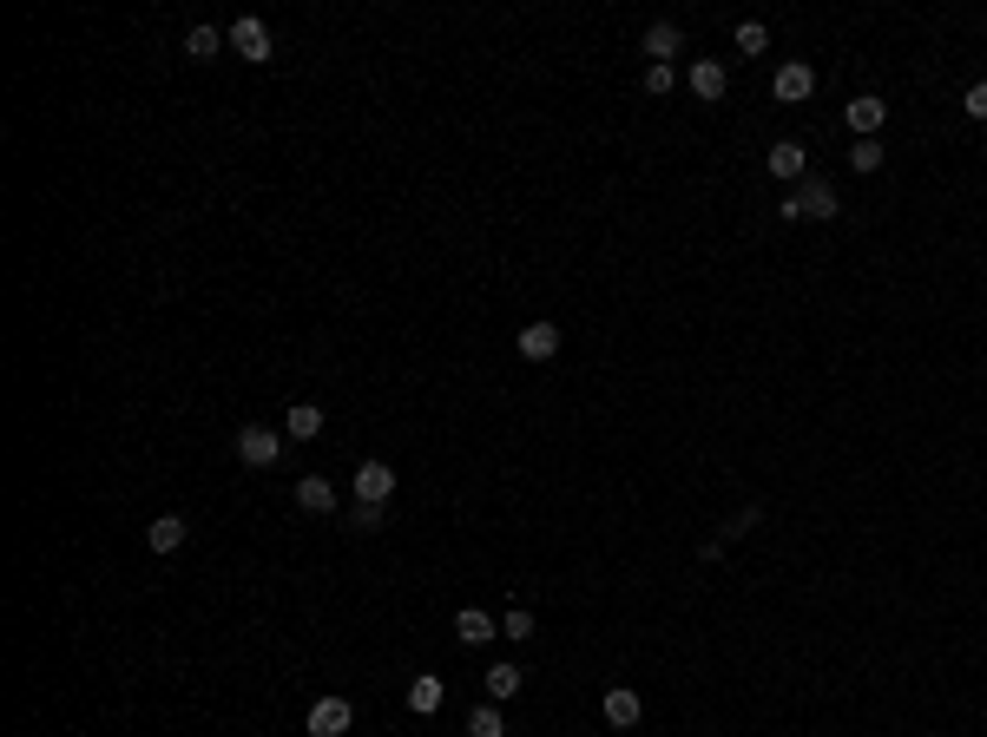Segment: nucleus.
<instances>
[{"label": "nucleus", "mask_w": 987, "mask_h": 737, "mask_svg": "<svg viewBox=\"0 0 987 737\" xmlns=\"http://www.w3.org/2000/svg\"><path fill=\"white\" fill-rule=\"evenodd\" d=\"M961 112H968V119H987V79H981V86H968V99H961Z\"/></svg>", "instance_id": "obj_24"}, {"label": "nucleus", "mask_w": 987, "mask_h": 737, "mask_svg": "<svg viewBox=\"0 0 987 737\" xmlns=\"http://www.w3.org/2000/svg\"><path fill=\"white\" fill-rule=\"evenodd\" d=\"M520 356H527V362L560 356V323H527V330H520Z\"/></svg>", "instance_id": "obj_8"}, {"label": "nucleus", "mask_w": 987, "mask_h": 737, "mask_svg": "<svg viewBox=\"0 0 987 737\" xmlns=\"http://www.w3.org/2000/svg\"><path fill=\"white\" fill-rule=\"evenodd\" d=\"M849 165H856V172H876V165H882V145H876V139H856Z\"/></svg>", "instance_id": "obj_23"}, {"label": "nucleus", "mask_w": 987, "mask_h": 737, "mask_svg": "<svg viewBox=\"0 0 987 737\" xmlns=\"http://www.w3.org/2000/svg\"><path fill=\"white\" fill-rule=\"evenodd\" d=\"M599 711H606V724H612V731H632L645 705H639V691H632V685H612L606 698H599Z\"/></svg>", "instance_id": "obj_7"}, {"label": "nucleus", "mask_w": 987, "mask_h": 737, "mask_svg": "<svg viewBox=\"0 0 987 737\" xmlns=\"http://www.w3.org/2000/svg\"><path fill=\"white\" fill-rule=\"evenodd\" d=\"M224 40H231V47L244 53V60H251V66H264V60H270V27H264V20H257V14L231 20V27H224Z\"/></svg>", "instance_id": "obj_2"}, {"label": "nucleus", "mask_w": 987, "mask_h": 737, "mask_svg": "<svg viewBox=\"0 0 987 737\" xmlns=\"http://www.w3.org/2000/svg\"><path fill=\"white\" fill-rule=\"evenodd\" d=\"M297 507L303 514H336V487H329L323 474H303L297 481Z\"/></svg>", "instance_id": "obj_13"}, {"label": "nucleus", "mask_w": 987, "mask_h": 737, "mask_svg": "<svg viewBox=\"0 0 987 737\" xmlns=\"http://www.w3.org/2000/svg\"><path fill=\"white\" fill-rule=\"evenodd\" d=\"M645 93H672V66H645Z\"/></svg>", "instance_id": "obj_25"}, {"label": "nucleus", "mask_w": 987, "mask_h": 737, "mask_svg": "<svg viewBox=\"0 0 987 737\" xmlns=\"http://www.w3.org/2000/svg\"><path fill=\"white\" fill-rule=\"evenodd\" d=\"M185 534H191L185 514H158L152 527H145V547H152V553H178V547H185Z\"/></svg>", "instance_id": "obj_9"}, {"label": "nucleus", "mask_w": 987, "mask_h": 737, "mask_svg": "<svg viewBox=\"0 0 987 737\" xmlns=\"http://www.w3.org/2000/svg\"><path fill=\"white\" fill-rule=\"evenodd\" d=\"M777 218H836V191L823 178H803L784 204H777Z\"/></svg>", "instance_id": "obj_1"}, {"label": "nucleus", "mask_w": 987, "mask_h": 737, "mask_svg": "<svg viewBox=\"0 0 987 737\" xmlns=\"http://www.w3.org/2000/svg\"><path fill=\"white\" fill-rule=\"evenodd\" d=\"M691 93H698V99H724V66L718 60H698V66H691Z\"/></svg>", "instance_id": "obj_18"}, {"label": "nucleus", "mask_w": 987, "mask_h": 737, "mask_svg": "<svg viewBox=\"0 0 987 737\" xmlns=\"http://www.w3.org/2000/svg\"><path fill=\"white\" fill-rule=\"evenodd\" d=\"M408 711H415V718H435L441 711V678L435 672H422L415 685H408Z\"/></svg>", "instance_id": "obj_16"}, {"label": "nucleus", "mask_w": 987, "mask_h": 737, "mask_svg": "<svg viewBox=\"0 0 987 737\" xmlns=\"http://www.w3.org/2000/svg\"><path fill=\"white\" fill-rule=\"evenodd\" d=\"M283 435H290V441H316V435H323V408H316V402H297L290 415H283Z\"/></svg>", "instance_id": "obj_14"}, {"label": "nucleus", "mask_w": 987, "mask_h": 737, "mask_svg": "<svg viewBox=\"0 0 987 737\" xmlns=\"http://www.w3.org/2000/svg\"><path fill=\"white\" fill-rule=\"evenodd\" d=\"M770 178H784V185H803L810 178V152L797 139H777L770 145Z\"/></svg>", "instance_id": "obj_6"}, {"label": "nucleus", "mask_w": 987, "mask_h": 737, "mask_svg": "<svg viewBox=\"0 0 987 737\" xmlns=\"http://www.w3.org/2000/svg\"><path fill=\"white\" fill-rule=\"evenodd\" d=\"M455 639H461V645H487V639H501V626H494L481 606H461V612H455Z\"/></svg>", "instance_id": "obj_11"}, {"label": "nucleus", "mask_w": 987, "mask_h": 737, "mask_svg": "<svg viewBox=\"0 0 987 737\" xmlns=\"http://www.w3.org/2000/svg\"><path fill=\"white\" fill-rule=\"evenodd\" d=\"M218 47H224L218 27H191L185 33V53H191V60H218Z\"/></svg>", "instance_id": "obj_19"}, {"label": "nucleus", "mask_w": 987, "mask_h": 737, "mask_svg": "<svg viewBox=\"0 0 987 737\" xmlns=\"http://www.w3.org/2000/svg\"><path fill=\"white\" fill-rule=\"evenodd\" d=\"M685 47V40H678V27L672 20H658V27H645V53H652V66H672V53Z\"/></svg>", "instance_id": "obj_15"}, {"label": "nucleus", "mask_w": 987, "mask_h": 737, "mask_svg": "<svg viewBox=\"0 0 987 737\" xmlns=\"http://www.w3.org/2000/svg\"><path fill=\"white\" fill-rule=\"evenodd\" d=\"M520 685H527V678H520V665H487V705H507Z\"/></svg>", "instance_id": "obj_17"}, {"label": "nucleus", "mask_w": 987, "mask_h": 737, "mask_svg": "<svg viewBox=\"0 0 987 737\" xmlns=\"http://www.w3.org/2000/svg\"><path fill=\"white\" fill-rule=\"evenodd\" d=\"M389 494H395V468H389V461H362V468H356V501L362 507H382Z\"/></svg>", "instance_id": "obj_5"}, {"label": "nucleus", "mask_w": 987, "mask_h": 737, "mask_svg": "<svg viewBox=\"0 0 987 737\" xmlns=\"http://www.w3.org/2000/svg\"><path fill=\"white\" fill-rule=\"evenodd\" d=\"M468 737H507V731H501V705L468 711Z\"/></svg>", "instance_id": "obj_20"}, {"label": "nucleus", "mask_w": 987, "mask_h": 737, "mask_svg": "<svg viewBox=\"0 0 987 737\" xmlns=\"http://www.w3.org/2000/svg\"><path fill=\"white\" fill-rule=\"evenodd\" d=\"M376 527H382V507H362L356 501V534H376Z\"/></svg>", "instance_id": "obj_26"}, {"label": "nucleus", "mask_w": 987, "mask_h": 737, "mask_svg": "<svg viewBox=\"0 0 987 737\" xmlns=\"http://www.w3.org/2000/svg\"><path fill=\"white\" fill-rule=\"evenodd\" d=\"M356 724V705L349 698H316L310 705V737H343Z\"/></svg>", "instance_id": "obj_4"}, {"label": "nucleus", "mask_w": 987, "mask_h": 737, "mask_svg": "<svg viewBox=\"0 0 987 737\" xmlns=\"http://www.w3.org/2000/svg\"><path fill=\"white\" fill-rule=\"evenodd\" d=\"M882 119H889V106H882L876 93H856V99H849V126H856L862 139H876V132H882Z\"/></svg>", "instance_id": "obj_12"}, {"label": "nucleus", "mask_w": 987, "mask_h": 737, "mask_svg": "<svg viewBox=\"0 0 987 737\" xmlns=\"http://www.w3.org/2000/svg\"><path fill=\"white\" fill-rule=\"evenodd\" d=\"M501 632H507L514 645H520V639H533V612H527V606H514V612L501 619Z\"/></svg>", "instance_id": "obj_21"}, {"label": "nucleus", "mask_w": 987, "mask_h": 737, "mask_svg": "<svg viewBox=\"0 0 987 737\" xmlns=\"http://www.w3.org/2000/svg\"><path fill=\"white\" fill-rule=\"evenodd\" d=\"M770 47V33L757 27V20H744V27H737V53H764Z\"/></svg>", "instance_id": "obj_22"}, {"label": "nucleus", "mask_w": 987, "mask_h": 737, "mask_svg": "<svg viewBox=\"0 0 987 737\" xmlns=\"http://www.w3.org/2000/svg\"><path fill=\"white\" fill-rule=\"evenodd\" d=\"M237 455H244V468H270V461L283 455V435L277 428H237Z\"/></svg>", "instance_id": "obj_3"}, {"label": "nucleus", "mask_w": 987, "mask_h": 737, "mask_svg": "<svg viewBox=\"0 0 987 737\" xmlns=\"http://www.w3.org/2000/svg\"><path fill=\"white\" fill-rule=\"evenodd\" d=\"M810 86H816V73H810L803 60H784V66H777V99H784V106L810 99Z\"/></svg>", "instance_id": "obj_10"}]
</instances>
